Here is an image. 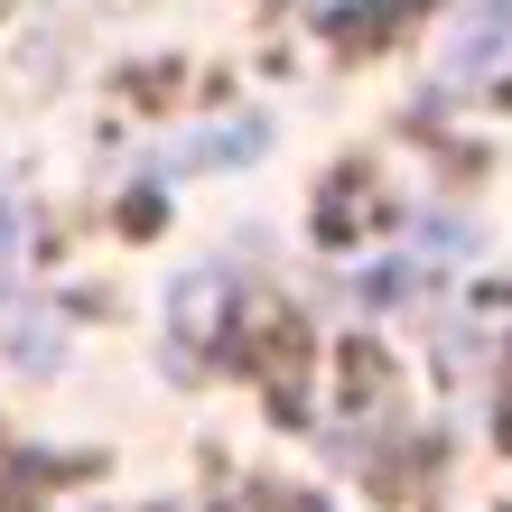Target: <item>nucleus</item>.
<instances>
[{
	"instance_id": "nucleus-1",
	"label": "nucleus",
	"mask_w": 512,
	"mask_h": 512,
	"mask_svg": "<svg viewBox=\"0 0 512 512\" xmlns=\"http://www.w3.org/2000/svg\"><path fill=\"white\" fill-rule=\"evenodd\" d=\"M512 66V0H466L447 38V84H485Z\"/></svg>"
}]
</instances>
